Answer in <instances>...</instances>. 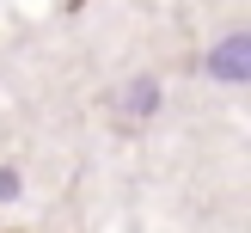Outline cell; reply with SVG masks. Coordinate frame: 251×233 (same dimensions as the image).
<instances>
[{"instance_id":"cell-2","label":"cell","mask_w":251,"mask_h":233,"mask_svg":"<svg viewBox=\"0 0 251 233\" xmlns=\"http://www.w3.org/2000/svg\"><path fill=\"white\" fill-rule=\"evenodd\" d=\"M117 110H123V117H129V123L153 117V110H159V86H153V80H135L129 92H123V104H117Z\"/></svg>"},{"instance_id":"cell-1","label":"cell","mask_w":251,"mask_h":233,"mask_svg":"<svg viewBox=\"0 0 251 233\" xmlns=\"http://www.w3.org/2000/svg\"><path fill=\"white\" fill-rule=\"evenodd\" d=\"M208 74H215V80H245L251 74V43L245 37H227V43L208 55Z\"/></svg>"},{"instance_id":"cell-3","label":"cell","mask_w":251,"mask_h":233,"mask_svg":"<svg viewBox=\"0 0 251 233\" xmlns=\"http://www.w3.org/2000/svg\"><path fill=\"white\" fill-rule=\"evenodd\" d=\"M6 196H19V172H0V203Z\"/></svg>"}]
</instances>
